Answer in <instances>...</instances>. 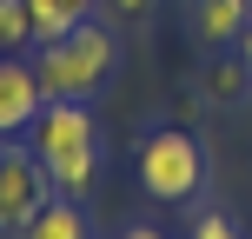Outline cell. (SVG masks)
<instances>
[{
    "label": "cell",
    "mask_w": 252,
    "mask_h": 239,
    "mask_svg": "<svg viewBox=\"0 0 252 239\" xmlns=\"http://www.w3.org/2000/svg\"><path fill=\"white\" fill-rule=\"evenodd\" d=\"M33 47V13H27V0H0V53H20Z\"/></svg>",
    "instance_id": "cell-9"
},
{
    "label": "cell",
    "mask_w": 252,
    "mask_h": 239,
    "mask_svg": "<svg viewBox=\"0 0 252 239\" xmlns=\"http://www.w3.org/2000/svg\"><path fill=\"white\" fill-rule=\"evenodd\" d=\"M47 200H53V179H47V166H40V153L33 146H0V233L20 239L27 219Z\"/></svg>",
    "instance_id": "cell-4"
},
{
    "label": "cell",
    "mask_w": 252,
    "mask_h": 239,
    "mask_svg": "<svg viewBox=\"0 0 252 239\" xmlns=\"http://www.w3.org/2000/svg\"><path fill=\"white\" fill-rule=\"evenodd\" d=\"M239 60H246V73H252V20H246V34H239Z\"/></svg>",
    "instance_id": "cell-14"
},
{
    "label": "cell",
    "mask_w": 252,
    "mask_h": 239,
    "mask_svg": "<svg viewBox=\"0 0 252 239\" xmlns=\"http://www.w3.org/2000/svg\"><path fill=\"white\" fill-rule=\"evenodd\" d=\"M27 13H33V47H47V40H66L87 20L93 0H27Z\"/></svg>",
    "instance_id": "cell-8"
},
{
    "label": "cell",
    "mask_w": 252,
    "mask_h": 239,
    "mask_svg": "<svg viewBox=\"0 0 252 239\" xmlns=\"http://www.w3.org/2000/svg\"><path fill=\"white\" fill-rule=\"evenodd\" d=\"M120 239H173V233H159V226H126Z\"/></svg>",
    "instance_id": "cell-13"
},
{
    "label": "cell",
    "mask_w": 252,
    "mask_h": 239,
    "mask_svg": "<svg viewBox=\"0 0 252 239\" xmlns=\"http://www.w3.org/2000/svg\"><path fill=\"white\" fill-rule=\"evenodd\" d=\"M27 133H33V153H40V166H47L53 193L80 200V193L93 186V173H100V126H93L87 100H47Z\"/></svg>",
    "instance_id": "cell-1"
},
{
    "label": "cell",
    "mask_w": 252,
    "mask_h": 239,
    "mask_svg": "<svg viewBox=\"0 0 252 239\" xmlns=\"http://www.w3.org/2000/svg\"><path fill=\"white\" fill-rule=\"evenodd\" d=\"M113 67H120V40H113V27H93V20H80L66 40H47L33 53L47 100H93L113 80Z\"/></svg>",
    "instance_id": "cell-2"
},
{
    "label": "cell",
    "mask_w": 252,
    "mask_h": 239,
    "mask_svg": "<svg viewBox=\"0 0 252 239\" xmlns=\"http://www.w3.org/2000/svg\"><path fill=\"white\" fill-rule=\"evenodd\" d=\"M186 239H239V226H232L226 213H199V219H192V233H186Z\"/></svg>",
    "instance_id": "cell-12"
},
{
    "label": "cell",
    "mask_w": 252,
    "mask_h": 239,
    "mask_svg": "<svg viewBox=\"0 0 252 239\" xmlns=\"http://www.w3.org/2000/svg\"><path fill=\"white\" fill-rule=\"evenodd\" d=\"M246 87H252L246 60H213V67H206V93H213V100H239Z\"/></svg>",
    "instance_id": "cell-10"
},
{
    "label": "cell",
    "mask_w": 252,
    "mask_h": 239,
    "mask_svg": "<svg viewBox=\"0 0 252 239\" xmlns=\"http://www.w3.org/2000/svg\"><path fill=\"white\" fill-rule=\"evenodd\" d=\"M153 7L159 0H93V13L106 27H139V20H153Z\"/></svg>",
    "instance_id": "cell-11"
},
{
    "label": "cell",
    "mask_w": 252,
    "mask_h": 239,
    "mask_svg": "<svg viewBox=\"0 0 252 239\" xmlns=\"http://www.w3.org/2000/svg\"><path fill=\"white\" fill-rule=\"evenodd\" d=\"M206 179V153L192 133H179V126H159V133L139 139V186L153 193V200H192Z\"/></svg>",
    "instance_id": "cell-3"
},
{
    "label": "cell",
    "mask_w": 252,
    "mask_h": 239,
    "mask_svg": "<svg viewBox=\"0 0 252 239\" xmlns=\"http://www.w3.org/2000/svg\"><path fill=\"white\" fill-rule=\"evenodd\" d=\"M47 106V87H40L33 60L20 53H0V133H27Z\"/></svg>",
    "instance_id": "cell-5"
},
{
    "label": "cell",
    "mask_w": 252,
    "mask_h": 239,
    "mask_svg": "<svg viewBox=\"0 0 252 239\" xmlns=\"http://www.w3.org/2000/svg\"><path fill=\"white\" fill-rule=\"evenodd\" d=\"M20 239H93V219L80 213V200H66V193H53L47 206H40L33 219H27Z\"/></svg>",
    "instance_id": "cell-7"
},
{
    "label": "cell",
    "mask_w": 252,
    "mask_h": 239,
    "mask_svg": "<svg viewBox=\"0 0 252 239\" xmlns=\"http://www.w3.org/2000/svg\"><path fill=\"white\" fill-rule=\"evenodd\" d=\"M246 20H252V0H192V34L206 47H239Z\"/></svg>",
    "instance_id": "cell-6"
}]
</instances>
